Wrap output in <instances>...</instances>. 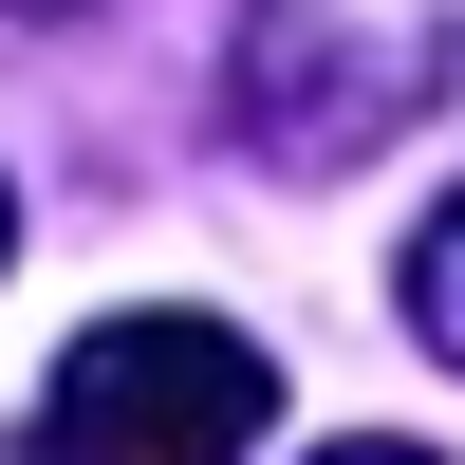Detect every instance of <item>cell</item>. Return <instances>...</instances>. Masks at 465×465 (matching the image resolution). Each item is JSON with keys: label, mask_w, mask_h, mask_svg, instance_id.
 <instances>
[{"label": "cell", "mask_w": 465, "mask_h": 465, "mask_svg": "<svg viewBox=\"0 0 465 465\" xmlns=\"http://www.w3.org/2000/svg\"><path fill=\"white\" fill-rule=\"evenodd\" d=\"M465 74V0H261L242 19V149L261 168H372Z\"/></svg>", "instance_id": "6da1fadb"}, {"label": "cell", "mask_w": 465, "mask_h": 465, "mask_svg": "<svg viewBox=\"0 0 465 465\" xmlns=\"http://www.w3.org/2000/svg\"><path fill=\"white\" fill-rule=\"evenodd\" d=\"M261 410H280L261 335H223V317H94L56 354V391H37L19 465H242Z\"/></svg>", "instance_id": "7a4b0ae2"}, {"label": "cell", "mask_w": 465, "mask_h": 465, "mask_svg": "<svg viewBox=\"0 0 465 465\" xmlns=\"http://www.w3.org/2000/svg\"><path fill=\"white\" fill-rule=\"evenodd\" d=\"M410 335H429V354L465 372V186L429 205V242H410Z\"/></svg>", "instance_id": "3957f363"}, {"label": "cell", "mask_w": 465, "mask_h": 465, "mask_svg": "<svg viewBox=\"0 0 465 465\" xmlns=\"http://www.w3.org/2000/svg\"><path fill=\"white\" fill-rule=\"evenodd\" d=\"M317 465H429V447H317Z\"/></svg>", "instance_id": "277c9868"}, {"label": "cell", "mask_w": 465, "mask_h": 465, "mask_svg": "<svg viewBox=\"0 0 465 465\" xmlns=\"http://www.w3.org/2000/svg\"><path fill=\"white\" fill-rule=\"evenodd\" d=\"M0 261H19V186H0Z\"/></svg>", "instance_id": "5b68a950"}]
</instances>
